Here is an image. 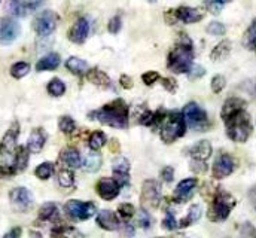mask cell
<instances>
[{
  "instance_id": "6da1fadb",
  "label": "cell",
  "mask_w": 256,
  "mask_h": 238,
  "mask_svg": "<svg viewBox=\"0 0 256 238\" xmlns=\"http://www.w3.org/2000/svg\"><path fill=\"white\" fill-rule=\"evenodd\" d=\"M90 118L98 120L103 125H109L112 128L126 130L128 126V106L121 98L103 106L98 110L90 114Z\"/></svg>"
},
{
  "instance_id": "7a4b0ae2",
  "label": "cell",
  "mask_w": 256,
  "mask_h": 238,
  "mask_svg": "<svg viewBox=\"0 0 256 238\" xmlns=\"http://www.w3.org/2000/svg\"><path fill=\"white\" fill-rule=\"evenodd\" d=\"M194 61V51L190 38L184 36L176 48L168 54V68L173 73H190Z\"/></svg>"
},
{
  "instance_id": "3957f363",
  "label": "cell",
  "mask_w": 256,
  "mask_h": 238,
  "mask_svg": "<svg viewBox=\"0 0 256 238\" xmlns=\"http://www.w3.org/2000/svg\"><path fill=\"white\" fill-rule=\"evenodd\" d=\"M186 131V124L180 112H164V118L160 124L161 140L167 144L180 138Z\"/></svg>"
},
{
  "instance_id": "277c9868",
  "label": "cell",
  "mask_w": 256,
  "mask_h": 238,
  "mask_svg": "<svg viewBox=\"0 0 256 238\" xmlns=\"http://www.w3.org/2000/svg\"><path fill=\"white\" fill-rule=\"evenodd\" d=\"M236 202L237 201L231 194H228L225 190H218L213 198V204L208 210V219L213 222L226 220V218L236 207Z\"/></svg>"
},
{
  "instance_id": "5b68a950",
  "label": "cell",
  "mask_w": 256,
  "mask_h": 238,
  "mask_svg": "<svg viewBox=\"0 0 256 238\" xmlns=\"http://www.w3.org/2000/svg\"><path fill=\"white\" fill-rule=\"evenodd\" d=\"M226 134L232 142L244 143L252 134V124L250 116L246 110L240 112L232 119L226 122Z\"/></svg>"
},
{
  "instance_id": "8992f818",
  "label": "cell",
  "mask_w": 256,
  "mask_h": 238,
  "mask_svg": "<svg viewBox=\"0 0 256 238\" xmlns=\"http://www.w3.org/2000/svg\"><path fill=\"white\" fill-rule=\"evenodd\" d=\"M184 119H185V124L192 128L194 131H204L208 128V118H207V114L202 108H200L196 103H188L185 108H184Z\"/></svg>"
},
{
  "instance_id": "52a82bcc",
  "label": "cell",
  "mask_w": 256,
  "mask_h": 238,
  "mask_svg": "<svg viewBox=\"0 0 256 238\" xmlns=\"http://www.w3.org/2000/svg\"><path fill=\"white\" fill-rule=\"evenodd\" d=\"M66 214L73 220H88L92 218L97 212V207L94 202H85L79 200H70L64 206Z\"/></svg>"
},
{
  "instance_id": "ba28073f",
  "label": "cell",
  "mask_w": 256,
  "mask_h": 238,
  "mask_svg": "<svg viewBox=\"0 0 256 238\" xmlns=\"http://www.w3.org/2000/svg\"><path fill=\"white\" fill-rule=\"evenodd\" d=\"M57 24H58V15L54 10H44L34 18L33 28L39 36L45 38L54 33V30L57 28Z\"/></svg>"
},
{
  "instance_id": "9c48e42d",
  "label": "cell",
  "mask_w": 256,
  "mask_h": 238,
  "mask_svg": "<svg viewBox=\"0 0 256 238\" xmlns=\"http://www.w3.org/2000/svg\"><path fill=\"white\" fill-rule=\"evenodd\" d=\"M9 200L14 210L20 213L28 212L33 207V195L27 188H14L9 194Z\"/></svg>"
},
{
  "instance_id": "30bf717a",
  "label": "cell",
  "mask_w": 256,
  "mask_h": 238,
  "mask_svg": "<svg viewBox=\"0 0 256 238\" xmlns=\"http://www.w3.org/2000/svg\"><path fill=\"white\" fill-rule=\"evenodd\" d=\"M161 200V184L156 180H144L142 186V204L144 210L149 207H156Z\"/></svg>"
},
{
  "instance_id": "8fae6325",
  "label": "cell",
  "mask_w": 256,
  "mask_h": 238,
  "mask_svg": "<svg viewBox=\"0 0 256 238\" xmlns=\"http://www.w3.org/2000/svg\"><path fill=\"white\" fill-rule=\"evenodd\" d=\"M21 33L20 24L12 18H0V45H9Z\"/></svg>"
},
{
  "instance_id": "7c38bea8",
  "label": "cell",
  "mask_w": 256,
  "mask_h": 238,
  "mask_svg": "<svg viewBox=\"0 0 256 238\" xmlns=\"http://www.w3.org/2000/svg\"><path fill=\"white\" fill-rule=\"evenodd\" d=\"M40 3L42 0H8L6 9L14 16L22 18V16H27L30 12H33Z\"/></svg>"
},
{
  "instance_id": "4fadbf2b",
  "label": "cell",
  "mask_w": 256,
  "mask_h": 238,
  "mask_svg": "<svg viewBox=\"0 0 256 238\" xmlns=\"http://www.w3.org/2000/svg\"><path fill=\"white\" fill-rule=\"evenodd\" d=\"M120 188H121V186L118 184V182L112 178H100V180L97 182V186H96L97 194H98L103 200H106V201L115 200V198L120 195Z\"/></svg>"
},
{
  "instance_id": "5bb4252c",
  "label": "cell",
  "mask_w": 256,
  "mask_h": 238,
  "mask_svg": "<svg viewBox=\"0 0 256 238\" xmlns=\"http://www.w3.org/2000/svg\"><path fill=\"white\" fill-rule=\"evenodd\" d=\"M236 162L231 155L222 154L213 164V178H228L234 172Z\"/></svg>"
},
{
  "instance_id": "9a60e30c",
  "label": "cell",
  "mask_w": 256,
  "mask_h": 238,
  "mask_svg": "<svg viewBox=\"0 0 256 238\" xmlns=\"http://www.w3.org/2000/svg\"><path fill=\"white\" fill-rule=\"evenodd\" d=\"M20 134V125L15 122L3 136L0 142V155H9L16 149V140Z\"/></svg>"
},
{
  "instance_id": "2e32d148",
  "label": "cell",
  "mask_w": 256,
  "mask_h": 238,
  "mask_svg": "<svg viewBox=\"0 0 256 238\" xmlns=\"http://www.w3.org/2000/svg\"><path fill=\"white\" fill-rule=\"evenodd\" d=\"M90 34V22L86 18H79L68 32V39L78 45L84 44Z\"/></svg>"
},
{
  "instance_id": "e0dca14e",
  "label": "cell",
  "mask_w": 256,
  "mask_h": 238,
  "mask_svg": "<svg viewBox=\"0 0 256 238\" xmlns=\"http://www.w3.org/2000/svg\"><path fill=\"white\" fill-rule=\"evenodd\" d=\"M114 178L118 182L120 186H126L130 183V161L124 156H118L114 164Z\"/></svg>"
},
{
  "instance_id": "ac0fdd59",
  "label": "cell",
  "mask_w": 256,
  "mask_h": 238,
  "mask_svg": "<svg viewBox=\"0 0 256 238\" xmlns=\"http://www.w3.org/2000/svg\"><path fill=\"white\" fill-rule=\"evenodd\" d=\"M244 108H246V102H244V100L237 98V97H231V98H228V100L225 102V104H224V108H222L220 116H222V119H224L225 124H226L230 119H232L236 115H238L240 112H243Z\"/></svg>"
},
{
  "instance_id": "d6986e66",
  "label": "cell",
  "mask_w": 256,
  "mask_h": 238,
  "mask_svg": "<svg viewBox=\"0 0 256 238\" xmlns=\"http://www.w3.org/2000/svg\"><path fill=\"white\" fill-rule=\"evenodd\" d=\"M196 188V178H190L179 182L174 189V201L176 202H186L192 198V192Z\"/></svg>"
},
{
  "instance_id": "ffe728a7",
  "label": "cell",
  "mask_w": 256,
  "mask_h": 238,
  "mask_svg": "<svg viewBox=\"0 0 256 238\" xmlns=\"http://www.w3.org/2000/svg\"><path fill=\"white\" fill-rule=\"evenodd\" d=\"M45 142H46V131L44 128H34L28 137V142H27V149L28 152L32 154H39L44 146H45Z\"/></svg>"
},
{
  "instance_id": "44dd1931",
  "label": "cell",
  "mask_w": 256,
  "mask_h": 238,
  "mask_svg": "<svg viewBox=\"0 0 256 238\" xmlns=\"http://www.w3.org/2000/svg\"><path fill=\"white\" fill-rule=\"evenodd\" d=\"M190 155H191L192 161H198V162H206L210 155H212V144L208 140H201L198 143H195L190 149Z\"/></svg>"
},
{
  "instance_id": "7402d4cb",
  "label": "cell",
  "mask_w": 256,
  "mask_h": 238,
  "mask_svg": "<svg viewBox=\"0 0 256 238\" xmlns=\"http://www.w3.org/2000/svg\"><path fill=\"white\" fill-rule=\"evenodd\" d=\"M97 224L106 231H116L120 226V219L116 218V213L110 210H102L97 214Z\"/></svg>"
},
{
  "instance_id": "603a6c76",
  "label": "cell",
  "mask_w": 256,
  "mask_h": 238,
  "mask_svg": "<svg viewBox=\"0 0 256 238\" xmlns=\"http://www.w3.org/2000/svg\"><path fill=\"white\" fill-rule=\"evenodd\" d=\"M174 16L185 24H194L202 20V14L198 9H194L190 6H180L179 9H176Z\"/></svg>"
},
{
  "instance_id": "cb8c5ba5",
  "label": "cell",
  "mask_w": 256,
  "mask_h": 238,
  "mask_svg": "<svg viewBox=\"0 0 256 238\" xmlns=\"http://www.w3.org/2000/svg\"><path fill=\"white\" fill-rule=\"evenodd\" d=\"M60 160L66 167L68 168H79L82 164V158L78 149L74 148H66L60 154Z\"/></svg>"
},
{
  "instance_id": "d4e9b609",
  "label": "cell",
  "mask_w": 256,
  "mask_h": 238,
  "mask_svg": "<svg viewBox=\"0 0 256 238\" xmlns=\"http://www.w3.org/2000/svg\"><path fill=\"white\" fill-rule=\"evenodd\" d=\"M28 149L27 146H18L15 149V156H14V162H12V170L16 172H24L28 166Z\"/></svg>"
},
{
  "instance_id": "484cf974",
  "label": "cell",
  "mask_w": 256,
  "mask_h": 238,
  "mask_svg": "<svg viewBox=\"0 0 256 238\" xmlns=\"http://www.w3.org/2000/svg\"><path fill=\"white\" fill-rule=\"evenodd\" d=\"M60 66V56L56 52H51L38 61L36 70L38 72H45V70H56Z\"/></svg>"
},
{
  "instance_id": "4316f807",
  "label": "cell",
  "mask_w": 256,
  "mask_h": 238,
  "mask_svg": "<svg viewBox=\"0 0 256 238\" xmlns=\"http://www.w3.org/2000/svg\"><path fill=\"white\" fill-rule=\"evenodd\" d=\"M88 80L90 82H92L94 85H97V86H102V88H109L110 86V78L104 73V72H102V70H98V68H92V70H90L88 72Z\"/></svg>"
},
{
  "instance_id": "83f0119b",
  "label": "cell",
  "mask_w": 256,
  "mask_h": 238,
  "mask_svg": "<svg viewBox=\"0 0 256 238\" xmlns=\"http://www.w3.org/2000/svg\"><path fill=\"white\" fill-rule=\"evenodd\" d=\"M231 46H232L231 40H226V39L222 40L220 44H218L213 48V51L210 54V58L213 60V61H224V60H226V57L231 52Z\"/></svg>"
},
{
  "instance_id": "f1b7e54d",
  "label": "cell",
  "mask_w": 256,
  "mask_h": 238,
  "mask_svg": "<svg viewBox=\"0 0 256 238\" xmlns=\"http://www.w3.org/2000/svg\"><path fill=\"white\" fill-rule=\"evenodd\" d=\"M66 67H67L68 72H72L76 76H82V74H85L88 72L86 61L78 58V57H70V58L66 61Z\"/></svg>"
},
{
  "instance_id": "f546056e",
  "label": "cell",
  "mask_w": 256,
  "mask_h": 238,
  "mask_svg": "<svg viewBox=\"0 0 256 238\" xmlns=\"http://www.w3.org/2000/svg\"><path fill=\"white\" fill-rule=\"evenodd\" d=\"M84 167L88 173H96L102 167V156L96 152H90L84 158Z\"/></svg>"
},
{
  "instance_id": "4dcf8cb0",
  "label": "cell",
  "mask_w": 256,
  "mask_h": 238,
  "mask_svg": "<svg viewBox=\"0 0 256 238\" xmlns=\"http://www.w3.org/2000/svg\"><path fill=\"white\" fill-rule=\"evenodd\" d=\"M57 218H58V207L54 202H46L40 207V210H39L40 220L48 222V220H54Z\"/></svg>"
},
{
  "instance_id": "1f68e13d",
  "label": "cell",
  "mask_w": 256,
  "mask_h": 238,
  "mask_svg": "<svg viewBox=\"0 0 256 238\" xmlns=\"http://www.w3.org/2000/svg\"><path fill=\"white\" fill-rule=\"evenodd\" d=\"M201 214H202V208H201V206L194 204V206H191V208H190V212H188L186 218L180 222V225H179V226H180V228L191 226V225H194L195 222H198V220H200Z\"/></svg>"
},
{
  "instance_id": "d6a6232c",
  "label": "cell",
  "mask_w": 256,
  "mask_h": 238,
  "mask_svg": "<svg viewBox=\"0 0 256 238\" xmlns=\"http://www.w3.org/2000/svg\"><path fill=\"white\" fill-rule=\"evenodd\" d=\"M52 238H84V234L79 232L76 228L73 226H60L56 228L51 234Z\"/></svg>"
},
{
  "instance_id": "836d02e7",
  "label": "cell",
  "mask_w": 256,
  "mask_h": 238,
  "mask_svg": "<svg viewBox=\"0 0 256 238\" xmlns=\"http://www.w3.org/2000/svg\"><path fill=\"white\" fill-rule=\"evenodd\" d=\"M104 143H106V136L102 131H94L88 138V146L92 152L100 150L104 146Z\"/></svg>"
},
{
  "instance_id": "e575fe53",
  "label": "cell",
  "mask_w": 256,
  "mask_h": 238,
  "mask_svg": "<svg viewBox=\"0 0 256 238\" xmlns=\"http://www.w3.org/2000/svg\"><path fill=\"white\" fill-rule=\"evenodd\" d=\"M243 45L248 50H256V20L250 24V27L246 30L243 38Z\"/></svg>"
},
{
  "instance_id": "d590c367",
  "label": "cell",
  "mask_w": 256,
  "mask_h": 238,
  "mask_svg": "<svg viewBox=\"0 0 256 238\" xmlns=\"http://www.w3.org/2000/svg\"><path fill=\"white\" fill-rule=\"evenodd\" d=\"M48 92L52 96V97H62L64 92H66V85L62 79L58 78H54L50 84H48Z\"/></svg>"
},
{
  "instance_id": "8d00e7d4",
  "label": "cell",
  "mask_w": 256,
  "mask_h": 238,
  "mask_svg": "<svg viewBox=\"0 0 256 238\" xmlns=\"http://www.w3.org/2000/svg\"><path fill=\"white\" fill-rule=\"evenodd\" d=\"M28 72H30V64H28V62H24V61L15 62V64L10 67V74H12L15 79H21V78L27 76Z\"/></svg>"
},
{
  "instance_id": "74e56055",
  "label": "cell",
  "mask_w": 256,
  "mask_h": 238,
  "mask_svg": "<svg viewBox=\"0 0 256 238\" xmlns=\"http://www.w3.org/2000/svg\"><path fill=\"white\" fill-rule=\"evenodd\" d=\"M34 174L40 180H48L54 174V164L52 162H44V164L38 166L34 170Z\"/></svg>"
},
{
  "instance_id": "f35d334b",
  "label": "cell",
  "mask_w": 256,
  "mask_h": 238,
  "mask_svg": "<svg viewBox=\"0 0 256 238\" xmlns=\"http://www.w3.org/2000/svg\"><path fill=\"white\" fill-rule=\"evenodd\" d=\"M58 126L60 131H63L64 134H72L76 130V124L70 116H62L58 120Z\"/></svg>"
},
{
  "instance_id": "ab89813d",
  "label": "cell",
  "mask_w": 256,
  "mask_h": 238,
  "mask_svg": "<svg viewBox=\"0 0 256 238\" xmlns=\"http://www.w3.org/2000/svg\"><path fill=\"white\" fill-rule=\"evenodd\" d=\"M73 182H74V178H73V173L70 170H60L58 172V183L60 186L63 188H70L73 186Z\"/></svg>"
},
{
  "instance_id": "60d3db41",
  "label": "cell",
  "mask_w": 256,
  "mask_h": 238,
  "mask_svg": "<svg viewBox=\"0 0 256 238\" xmlns=\"http://www.w3.org/2000/svg\"><path fill=\"white\" fill-rule=\"evenodd\" d=\"M206 32L212 36H224L225 32H226V27L222 24V22H218V21H213L207 26Z\"/></svg>"
},
{
  "instance_id": "b9f144b4",
  "label": "cell",
  "mask_w": 256,
  "mask_h": 238,
  "mask_svg": "<svg viewBox=\"0 0 256 238\" xmlns=\"http://www.w3.org/2000/svg\"><path fill=\"white\" fill-rule=\"evenodd\" d=\"M134 213H136V208H134V206L132 204H127V202H124V204H121L120 206V208H118V214L122 218V219H131L132 216H134Z\"/></svg>"
},
{
  "instance_id": "7bdbcfd3",
  "label": "cell",
  "mask_w": 256,
  "mask_h": 238,
  "mask_svg": "<svg viewBox=\"0 0 256 238\" xmlns=\"http://www.w3.org/2000/svg\"><path fill=\"white\" fill-rule=\"evenodd\" d=\"M212 91L213 92H216V94H219L224 88H225V85H226V80H225V78L222 76V74H216L213 79H212Z\"/></svg>"
},
{
  "instance_id": "ee69618b",
  "label": "cell",
  "mask_w": 256,
  "mask_h": 238,
  "mask_svg": "<svg viewBox=\"0 0 256 238\" xmlns=\"http://www.w3.org/2000/svg\"><path fill=\"white\" fill-rule=\"evenodd\" d=\"M240 234L243 238H256V228L249 224V222H244L242 226H240Z\"/></svg>"
},
{
  "instance_id": "f6af8a7d",
  "label": "cell",
  "mask_w": 256,
  "mask_h": 238,
  "mask_svg": "<svg viewBox=\"0 0 256 238\" xmlns=\"http://www.w3.org/2000/svg\"><path fill=\"white\" fill-rule=\"evenodd\" d=\"M121 27H122V20H121V16H118V15H116V16L110 18V21H109V24H108V30H109L112 34L120 33Z\"/></svg>"
},
{
  "instance_id": "bcb514c9",
  "label": "cell",
  "mask_w": 256,
  "mask_h": 238,
  "mask_svg": "<svg viewBox=\"0 0 256 238\" xmlns=\"http://www.w3.org/2000/svg\"><path fill=\"white\" fill-rule=\"evenodd\" d=\"M162 226L166 228V230H168V231H174V230H178V222H176V219H174V216L172 214V213H167V216H166V219L162 220Z\"/></svg>"
},
{
  "instance_id": "7dc6e473",
  "label": "cell",
  "mask_w": 256,
  "mask_h": 238,
  "mask_svg": "<svg viewBox=\"0 0 256 238\" xmlns=\"http://www.w3.org/2000/svg\"><path fill=\"white\" fill-rule=\"evenodd\" d=\"M143 82L148 85V86H152L158 79H160V73L158 72H146L143 76H142Z\"/></svg>"
},
{
  "instance_id": "c3c4849f",
  "label": "cell",
  "mask_w": 256,
  "mask_h": 238,
  "mask_svg": "<svg viewBox=\"0 0 256 238\" xmlns=\"http://www.w3.org/2000/svg\"><path fill=\"white\" fill-rule=\"evenodd\" d=\"M138 224H140V226H142L143 230H149V226H150V224H152V219H150L149 213H148L144 208L140 212V219H138Z\"/></svg>"
},
{
  "instance_id": "681fc988",
  "label": "cell",
  "mask_w": 256,
  "mask_h": 238,
  "mask_svg": "<svg viewBox=\"0 0 256 238\" xmlns=\"http://www.w3.org/2000/svg\"><path fill=\"white\" fill-rule=\"evenodd\" d=\"M162 86H164L167 91H170V92H174V91L178 90V84H176V80H174V79H172V78H166V79H162Z\"/></svg>"
},
{
  "instance_id": "f907efd6",
  "label": "cell",
  "mask_w": 256,
  "mask_h": 238,
  "mask_svg": "<svg viewBox=\"0 0 256 238\" xmlns=\"http://www.w3.org/2000/svg\"><path fill=\"white\" fill-rule=\"evenodd\" d=\"M206 6H207V9H208L212 14H214V15H218V14L220 12V9H222V4L216 3L214 0H206Z\"/></svg>"
},
{
  "instance_id": "816d5d0a",
  "label": "cell",
  "mask_w": 256,
  "mask_h": 238,
  "mask_svg": "<svg viewBox=\"0 0 256 238\" xmlns=\"http://www.w3.org/2000/svg\"><path fill=\"white\" fill-rule=\"evenodd\" d=\"M161 178H162L164 182H167V183L173 182V178H174V170H173L172 167H166V168H162V172H161Z\"/></svg>"
},
{
  "instance_id": "f5cc1de1",
  "label": "cell",
  "mask_w": 256,
  "mask_h": 238,
  "mask_svg": "<svg viewBox=\"0 0 256 238\" xmlns=\"http://www.w3.org/2000/svg\"><path fill=\"white\" fill-rule=\"evenodd\" d=\"M206 73V70L200 66H194L191 70H190V78L191 79H196V78H201L202 74Z\"/></svg>"
},
{
  "instance_id": "db71d44e",
  "label": "cell",
  "mask_w": 256,
  "mask_h": 238,
  "mask_svg": "<svg viewBox=\"0 0 256 238\" xmlns=\"http://www.w3.org/2000/svg\"><path fill=\"white\" fill-rule=\"evenodd\" d=\"M21 236H22V230L20 226H15L9 232H6L3 238H21Z\"/></svg>"
},
{
  "instance_id": "11a10c76",
  "label": "cell",
  "mask_w": 256,
  "mask_h": 238,
  "mask_svg": "<svg viewBox=\"0 0 256 238\" xmlns=\"http://www.w3.org/2000/svg\"><path fill=\"white\" fill-rule=\"evenodd\" d=\"M191 167H192V170H194V172H196V173H202V172H206V170H207L206 162H198V161H192Z\"/></svg>"
},
{
  "instance_id": "9f6ffc18",
  "label": "cell",
  "mask_w": 256,
  "mask_h": 238,
  "mask_svg": "<svg viewBox=\"0 0 256 238\" xmlns=\"http://www.w3.org/2000/svg\"><path fill=\"white\" fill-rule=\"evenodd\" d=\"M15 172L12 170V167H4V166H0V178H9V176H12Z\"/></svg>"
},
{
  "instance_id": "6f0895ef",
  "label": "cell",
  "mask_w": 256,
  "mask_h": 238,
  "mask_svg": "<svg viewBox=\"0 0 256 238\" xmlns=\"http://www.w3.org/2000/svg\"><path fill=\"white\" fill-rule=\"evenodd\" d=\"M120 82H121L122 88H126V90H130V88L132 86V80H131V78H128L127 74H122Z\"/></svg>"
},
{
  "instance_id": "680465c9",
  "label": "cell",
  "mask_w": 256,
  "mask_h": 238,
  "mask_svg": "<svg viewBox=\"0 0 256 238\" xmlns=\"http://www.w3.org/2000/svg\"><path fill=\"white\" fill-rule=\"evenodd\" d=\"M249 198H250V201H252V204H254L256 212V186H254V188L249 190Z\"/></svg>"
},
{
  "instance_id": "91938a15",
  "label": "cell",
  "mask_w": 256,
  "mask_h": 238,
  "mask_svg": "<svg viewBox=\"0 0 256 238\" xmlns=\"http://www.w3.org/2000/svg\"><path fill=\"white\" fill-rule=\"evenodd\" d=\"M216 3H219V4H222L224 6V3H228V2H231V0H214Z\"/></svg>"
},
{
  "instance_id": "94428289",
  "label": "cell",
  "mask_w": 256,
  "mask_h": 238,
  "mask_svg": "<svg viewBox=\"0 0 256 238\" xmlns=\"http://www.w3.org/2000/svg\"><path fill=\"white\" fill-rule=\"evenodd\" d=\"M150 2H156V0H150Z\"/></svg>"
},
{
  "instance_id": "6125c7cd",
  "label": "cell",
  "mask_w": 256,
  "mask_h": 238,
  "mask_svg": "<svg viewBox=\"0 0 256 238\" xmlns=\"http://www.w3.org/2000/svg\"><path fill=\"white\" fill-rule=\"evenodd\" d=\"M0 2H2V0H0Z\"/></svg>"
},
{
  "instance_id": "be15d7a7",
  "label": "cell",
  "mask_w": 256,
  "mask_h": 238,
  "mask_svg": "<svg viewBox=\"0 0 256 238\" xmlns=\"http://www.w3.org/2000/svg\"><path fill=\"white\" fill-rule=\"evenodd\" d=\"M255 51H256V50H255Z\"/></svg>"
}]
</instances>
